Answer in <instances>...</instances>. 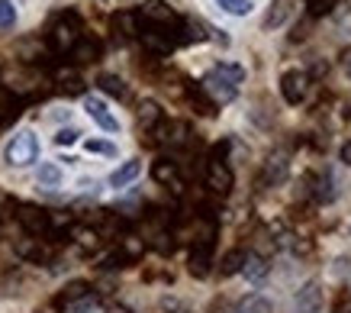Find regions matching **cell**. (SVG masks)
Segmentation results:
<instances>
[{"label":"cell","mask_w":351,"mask_h":313,"mask_svg":"<svg viewBox=\"0 0 351 313\" xmlns=\"http://www.w3.org/2000/svg\"><path fill=\"white\" fill-rule=\"evenodd\" d=\"M245 81V68L235 65V62H219L216 68H210L200 81V91L213 104H229L239 94V84Z\"/></svg>","instance_id":"cell-1"},{"label":"cell","mask_w":351,"mask_h":313,"mask_svg":"<svg viewBox=\"0 0 351 313\" xmlns=\"http://www.w3.org/2000/svg\"><path fill=\"white\" fill-rule=\"evenodd\" d=\"M81 39V16L75 10H64L49 30V49L55 55H68Z\"/></svg>","instance_id":"cell-2"},{"label":"cell","mask_w":351,"mask_h":313,"mask_svg":"<svg viewBox=\"0 0 351 313\" xmlns=\"http://www.w3.org/2000/svg\"><path fill=\"white\" fill-rule=\"evenodd\" d=\"M3 159H7V165H13V168H26V165H32L36 159H39V136H36L32 130H20L10 142H7Z\"/></svg>","instance_id":"cell-3"},{"label":"cell","mask_w":351,"mask_h":313,"mask_svg":"<svg viewBox=\"0 0 351 313\" xmlns=\"http://www.w3.org/2000/svg\"><path fill=\"white\" fill-rule=\"evenodd\" d=\"M136 16H138L142 26H158V30H174V26L181 23V16L171 10L165 0H145V3H142V10H138Z\"/></svg>","instance_id":"cell-4"},{"label":"cell","mask_w":351,"mask_h":313,"mask_svg":"<svg viewBox=\"0 0 351 313\" xmlns=\"http://www.w3.org/2000/svg\"><path fill=\"white\" fill-rule=\"evenodd\" d=\"M210 265H213V229L203 233L191 248V259H187V268H191L193 278H206L210 275Z\"/></svg>","instance_id":"cell-5"},{"label":"cell","mask_w":351,"mask_h":313,"mask_svg":"<svg viewBox=\"0 0 351 313\" xmlns=\"http://www.w3.org/2000/svg\"><path fill=\"white\" fill-rule=\"evenodd\" d=\"M16 220H20V227L29 233L32 239L39 236H49L52 233V213H45L43 207H32V204H23L20 213H16Z\"/></svg>","instance_id":"cell-6"},{"label":"cell","mask_w":351,"mask_h":313,"mask_svg":"<svg viewBox=\"0 0 351 313\" xmlns=\"http://www.w3.org/2000/svg\"><path fill=\"white\" fill-rule=\"evenodd\" d=\"M306 91H309V75H306V71L290 68V71H284V75H280V94H284V100H287V104H300V100L306 97Z\"/></svg>","instance_id":"cell-7"},{"label":"cell","mask_w":351,"mask_h":313,"mask_svg":"<svg viewBox=\"0 0 351 313\" xmlns=\"http://www.w3.org/2000/svg\"><path fill=\"white\" fill-rule=\"evenodd\" d=\"M206 187L219 197H226L232 191V168L223 159H210V165H206Z\"/></svg>","instance_id":"cell-8"},{"label":"cell","mask_w":351,"mask_h":313,"mask_svg":"<svg viewBox=\"0 0 351 313\" xmlns=\"http://www.w3.org/2000/svg\"><path fill=\"white\" fill-rule=\"evenodd\" d=\"M293 307H297V313H319L322 310V284L319 281H306L297 291V297H293Z\"/></svg>","instance_id":"cell-9"},{"label":"cell","mask_w":351,"mask_h":313,"mask_svg":"<svg viewBox=\"0 0 351 313\" xmlns=\"http://www.w3.org/2000/svg\"><path fill=\"white\" fill-rule=\"evenodd\" d=\"M84 110H87V117L94 119L104 132H119V119L110 113V107L100 97H84Z\"/></svg>","instance_id":"cell-10"},{"label":"cell","mask_w":351,"mask_h":313,"mask_svg":"<svg viewBox=\"0 0 351 313\" xmlns=\"http://www.w3.org/2000/svg\"><path fill=\"white\" fill-rule=\"evenodd\" d=\"M290 174V165H287V155H271L265 162V172H261V184H271V187H277V184H284Z\"/></svg>","instance_id":"cell-11"},{"label":"cell","mask_w":351,"mask_h":313,"mask_svg":"<svg viewBox=\"0 0 351 313\" xmlns=\"http://www.w3.org/2000/svg\"><path fill=\"white\" fill-rule=\"evenodd\" d=\"M71 58H75V65H90V62H97V58H100V39L81 36L77 45L71 49Z\"/></svg>","instance_id":"cell-12"},{"label":"cell","mask_w":351,"mask_h":313,"mask_svg":"<svg viewBox=\"0 0 351 313\" xmlns=\"http://www.w3.org/2000/svg\"><path fill=\"white\" fill-rule=\"evenodd\" d=\"M293 3H297V0H271V10H267V16H265V30H280V26L290 20Z\"/></svg>","instance_id":"cell-13"},{"label":"cell","mask_w":351,"mask_h":313,"mask_svg":"<svg viewBox=\"0 0 351 313\" xmlns=\"http://www.w3.org/2000/svg\"><path fill=\"white\" fill-rule=\"evenodd\" d=\"M142 174V162L138 159H129V162H123L117 168V172L110 174V187H126V184H132Z\"/></svg>","instance_id":"cell-14"},{"label":"cell","mask_w":351,"mask_h":313,"mask_svg":"<svg viewBox=\"0 0 351 313\" xmlns=\"http://www.w3.org/2000/svg\"><path fill=\"white\" fill-rule=\"evenodd\" d=\"M267 271H271V265H267V262L261 259V255H252V252L245 255L242 275H245V278H248V281H252V284H261V281L267 278Z\"/></svg>","instance_id":"cell-15"},{"label":"cell","mask_w":351,"mask_h":313,"mask_svg":"<svg viewBox=\"0 0 351 313\" xmlns=\"http://www.w3.org/2000/svg\"><path fill=\"white\" fill-rule=\"evenodd\" d=\"M113 30H117L123 39H132V36L142 33V23H138L136 13L123 10V13H117V16H113Z\"/></svg>","instance_id":"cell-16"},{"label":"cell","mask_w":351,"mask_h":313,"mask_svg":"<svg viewBox=\"0 0 351 313\" xmlns=\"http://www.w3.org/2000/svg\"><path fill=\"white\" fill-rule=\"evenodd\" d=\"M16 255H20V259H26V262H36V265L49 259V252L39 246V239H32V236L16 242Z\"/></svg>","instance_id":"cell-17"},{"label":"cell","mask_w":351,"mask_h":313,"mask_svg":"<svg viewBox=\"0 0 351 313\" xmlns=\"http://www.w3.org/2000/svg\"><path fill=\"white\" fill-rule=\"evenodd\" d=\"M316 197H319L322 204H332L339 197V181H335L332 172H322V178H316Z\"/></svg>","instance_id":"cell-18"},{"label":"cell","mask_w":351,"mask_h":313,"mask_svg":"<svg viewBox=\"0 0 351 313\" xmlns=\"http://www.w3.org/2000/svg\"><path fill=\"white\" fill-rule=\"evenodd\" d=\"M87 294H90V288H87L84 281H71V284L55 297V303H58V307H71V303H77L81 297H87Z\"/></svg>","instance_id":"cell-19"},{"label":"cell","mask_w":351,"mask_h":313,"mask_svg":"<svg viewBox=\"0 0 351 313\" xmlns=\"http://www.w3.org/2000/svg\"><path fill=\"white\" fill-rule=\"evenodd\" d=\"M138 123H142L145 130H158L161 107L155 104V100H142V104H138Z\"/></svg>","instance_id":"cell-20"},{"label":"cell","mask_w":351,"mask_h":313,"mask_svg":"<svg viewBox=\"0 0 351 313\" xmlns=\"http://www.w3.org/2000/svg\"><path fill=\"white\" fill-rule=\"evenodd\" d=\"M36 181H39V187H45V191H52V187H58L62 184V168L52 162L39 165V174H36Z\"/></svg>","instance_id":"cell-21"},{"label":"cell","mask_w":351,"mask_h":313,"mask_svg":"<svg viewBox=\"0 0 351 313\" xmlns=\"http://www.w3.org/2000/svg\"><path fill=\"white\" fill-rule=\"evenodd\" d=\"M245 255H248L245 248H232V252H226V259L219 262V275H226V278H229V275H239L242 265H245Z\"/></svg>","instance_id":"cell-22"},{"label":"cell","mask_w":351,"mask_h":313,"mask_svg":"<svg viewBox=\"0 0 351 313\" xmlns=\"http://www.w3.org/2000/svg\"><path fill=\"white\" fill-rule=\"evenodd\" d=\"M58 87H62V94H84V81L77 78V71H71V68H64V71H58Z\"/></svg>","instance_id":"cell-23"},{"label":"cell","mask_w":351,"mask_h":313,"mask_svg":"<svg viewBox=\"0 0 351 313\" xmlns=\"http://www.w3.org/2000/svg\"><path fill=\"white\" fill-rule=\"evenodd\" d=\"M97 84H100V91H104V94H110V97H117V100L126 97V81H123V78H117V75H100V78H97Z\"/></svg>","instance_id":"cell-24"},{"label":"cell","mask_w":351,"mask_h":313,"mask_svg":"<svg viewBox=\"0 0 351 313\" xmlns=\"http://www.w3.org/2000/svg\"><path fill=\"white\" fill-rule=\"evenodd\" d=\"M235 310H239V313H274V307H271V301H267V297L252 294V297L239 301V307H235Z\"/></svg>","instance_id":"cell-25"},{"label":"cell","mask_w":351,"mask_h":313,"mask_svg":"<svg viewBox=\"0 0 351 313\" xmlns=\"http://www.w3.org/2000/svg\"><path fill=\"white\" fill-rule=\"evenodd\" d=\"M216 3H219V10H226L229 16H248V13L255 10L252 0H216Z\"/></svg>","instance_id":"cell-26"},{"label":"cell","mask_w":351,"mask_h":313,"mask_svg":"<svg viewBox=\"0 0 351 313\" xmlns=\"http://www.w3.org/2000/svg\"><path fill=\"white\" fill-rule=\"evenodd\" d=\"M152 174H155V181H161V184L178 181V168H174V162H168V159H158L155 168H152Z\"/></svg>","instance_id":"cell-27"},{"label":"cell","mask_w":351,"mask_h":313,"mask_svg":"<svg viewBox=\"0 0 351 313\" xmlns=\"http://www.w3.org/2000/svg\"><path fill=\"white\" fill-rule=\"evenodd\" d=\"M191 104L197 107V113H203V117H213V113H216V104L203 94L200 87H191Z\"/></svg>","instance_id":"cell-28"},{"label":"cell","mask_w":351,"mask_h":313,"mask_svg":"<svg viewBox=\"0 0 351 313\" xmlns=\"http://www.w3.org/2000/svg\"><path fill=\"white\" fill-rule=\"evenodd\" d=\"M142 252H145V246H142V242H138V239H123V246H119V259L126 262H136V259H142Z\"/></svg>","instance_id":"cell-29"},{"label":"cell","mask_w":351,"mask_h":313,"mask_svg":"<svg viewBox=\"0 0 351 313\" xmlns=\"http://www.w3.org/2000/svg\"><path fill=\"white\" fill-rule=\"evenodd\" d=\"M84 149L94 152V155H107V159H117V142H110V139H87Z\"/></svg>","instance_id":"cell-30"},{"label":"cell","mask_w":351,"mask_h":313,"mask_svg":"<svg viewBox=\"0 0 351 313\" xmlns=\"http://www.w3.org/2000/svg\"><path fill=\"white\" fill-rule=\"evenodd\" d=\"M68 313H104V303L87 294V297H81L77 303H71V307H68Z\"/></svg>","instance_id":"cell-31"},{"label":"cell","mask_w":351,"mask_h":313,"mask_svg":"<svg viewBox=\"0 0 351 313\" xmlns=\"http://www.w3.org/2000/svg\"><path fill=\"white\" fill-rule=\"evenodd\" d=\"M77 139H81V130H75V126H62V130L52 136V142L55 146H62V149L64 146H75Z\"/></svg>","instance_id":"cell-32"},{"label":"cell","mask_w":351,"mask_h":313,"mask_svg":"<svg viewBox=\"0 0 351 313\" xmlns=\"http://www.w3.org/2000/svg\"><path fill=\"white\" fill-rule=\"evenodd\" d=\"M335 10V0H306V13L309 16H326Z\"/></svg>","instance_id":"cell-33"},{"label":"cell","mask_w":351,"mask_h":313,"mask_svg":"<svg viewBox=\"0 0 351 313\" xmlns=\"http://www.w3.org/2000/svg\"><path fill=\"white\" fill-rule=\"evenodd\" d=\"M158 310L161 313H191V307H187L184 301H178V297H161Z\"/></svg>","instance_id":"cell-34"},{"label":"cell","mask_w":351,"mask_h":313,"mask_svg":"<svg viewBox=\"0 0 351 313\" xmlns=\"http://www.w3.org/2000/svg\"><path fill=\"white\" fill-rule=\"evenodd\" d=\"M16 23V10H13L10 0H0V30H10Z\"/></svg>","instance_id":"cell-35"},{"label":"cell","mask_w":351,"mask_h":313,"mask_svg":"<svg viewBox=\"0 0 351 313\" xmlns=\"http://www.w3.org/2000/svg\"><path fill=\"white\" fill-rule=\"evenodd\" d=\"M77 242H81V246H87V248H94L97 246V233H94V229H77Z\"/></svg>","instance_id":"cell-36"},{"label":"cell","mask_w":351,"mask_h":313,"mask_svg":"<svg viewBox=\"0 0 351 313\" xmlns=\"http://www.w3.org/2000/svg\"><path fill=\"white\" fill-rule=\"evenodd\" d=\"M339 155H341V162H345V165H348V168H351V139L345 142V146H341V152H339Z\"/></svg>","instance_id":"cell-37"},{"label":"cell","mask_w":351,"mask_h":313,"mask_svg":"<svg viewBox=\"0 0 351 313\" xmlns=\"http://www.w3.org/2000/svg\"><path fill=\"white\" fill-rule=\"evenodd\" d=\"M345 71H348V78H351V55L345 58Z\"/></svg>","instance_id":"cell-38"},{"label":"cell","mask_w":351,"mask_h":313,"mask_svg":"<svg viewBox=\"0 0 351 313\" xmlns=\"http://www.w3.org/2000/svg\"><path fill=\"white\" fill-rule=\"evenodd\" d=\"M232 313H239V310H232Z\"/></svg>","instance_id":"cell-39"}]
</instances>
